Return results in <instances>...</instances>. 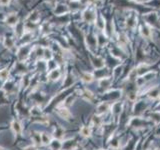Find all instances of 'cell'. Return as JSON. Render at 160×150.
<instances>
[{
	"mask_svg": "<svg viewBox=\"0 0 160 150\" xmlns=\"http://www.w3.org/2000/svg\"><path fill=\"white\" fill-rule=\"evenodd\" d=\"M127 98H128L129 101L131 102H134L136 100V98H137V93L136 92H129L128 94H127Z\"/></svg>",
	"mask_w": 160,
	"mask_h": 150,
	"instance_id": "7402d4cb",
	"label": "cell"
},
{
	"mask_svg": "<svg viewBox=\"0 0 160 150\" xmlns=\"http://www.w3.org/2000/svg\"><path fill=\"white\" fill-rule=\"evenodd\" d=\"M135 21L136 19L134 16H129V17L127 18V26L129 28H133L135 26Z\"/></svg>",
	"mask_w": 160,
	"mask_h": 150,
	"instance_id": "ffe728a7",
	"label": "cell"
},
{
	"mask_svg": "<svg viewBox=\"0 0 160 150\" xmlns=\"http://www.w3.org/2000/svg\"><path fill=\"white\" fill-rule=\"evenodd\" d=\"M109 146H110V148L113 149V150H118L120 148V140H119V138L116 137V136L112 137V139L110 140Z\"/></svg>",
	"mask_w": 160,
	"mask_h": 150,
	"instance_id": "8fae6325",
	"label": "cell"
},
{
	"mask_svg": "<svg viewBox=\"0 0 160 150\" xmlns=\"http://www.w3.org/2000/svg\"><path fill=\"white\" fill-rule=\"evenodd\" d=\"M31 139L32 141L34 142L35 145H40L42 144V141H41V134L38 132H34L33 134L31 135Z\"/></svg>",
	"mask_w": 160,
	"mask_h": 150,
	"instance_id": "5bb4252c",
	"label": "cell"
},
{
	"mask_svg": "<svg viewBox=\"0 0 160 150\" xmlns=\"http://www.w3.org/2000/svg\"><path fill=\"white\" fill-rule=\"evenodd\" d=\"M159 99H160V95H159Z\"/></svg>",
	"mask_w": 160,
	"mask_h": 150,
	"instance_id": "f1b7e54d",
	"label": "cell"
},
{
	"mask_svg": "<svg viewBox=\"0 0 160 150\" xmlns=\"http://www.w3.org/2000/svg\"><path fill=\"white\" fill-rule=\"evenodd\" d=\"M62 134H64V130H63L62 128L58 126V127L55 129V136L57 137L58 139H59V138L62 137Z\"/></svg>",
	"mask_w": 160,
	"mask_h": 150,
	"instance_id": "603a6c76",
	"label": "cell"
},
{
	"mask_svg": "<svg viewBox=\"0 0 160 150\" xmlns=\"http://www.w3.org/2000/svg\"><path fill=\"white\" fill-rule=\"evenodd\" d=\"M9 77V70L8 69H2L0 71V78L3 79V80H6L7 78Z\"/></svg>",
	"mask_w": 160,
	"mask_h": 150,
	"instance_id": "44dd1931",
	"label": "cell"
},
{
	"mask_svg": "<svg viewBox=\"0 0 160 150\" xmlns=\"http://www.w3.org/2000/svg\"><path fill=\"white\" fill-rule=\"evenodd\" d=\"M142 35L144 37H147V38H149L150 36H151V33H152V31H151V28H150L148 25L146 24V25H144L143 26V28H142Z\"/></svg>",
	"mask_w": 160,
	"mask_h": 150,
	"instance_id": "2e32d148",
	"label": "cell"
},
{
	"mask_svg": "<svg viewBox=\"0 0 160 150\" xmlns=\"http://www.w3.org/2000/svg\"><path fill=\"white\" fill-rule=\"evenodd\" d=\"M111 83H112V80L109 78V77H103L99 80V87L106 90L111 86Z\"/></svg>",
	"mask_w": 160,
	"mask_h": 150,
	"instance_id": "5b68a950",
	"label": "cell"
},
{
	"mask_svg": "<svg viewBox=\"0 0 160 150\" xmlns=\"http://www.w3.org/2000/svg\"><path fill=\"white\" fill-rule=\"evenodd\" d=\"M91 133H92V129H91L90 126H82L80 128V134L82 137L88 138L91 136Z\"/></svg>",
	"mask_w": 160,
	"mask_h": 150,
	"instance_id": "52a82bcc",
	"label": "cell"
},
{
	"mask_svg": "<svg viewBox=\"0 0 160 150\" xmlns=\"http://www.w3.org/2000/svg\"><path fill=\"white\" fill-rule=\"evenodd\" d=\"M122 108H123V105H122L120 102L116 101V102H114L113 104H111V108L110 109H111L112 114H113L114 116H116V115H119V114L121 113Z\"/></svg>",
	"mask_w": 160,
	"mask_h": 150,
	"instance_id": "277c9868",
	"label": "cell"
},
{
	"mask_svg": "<svg viewBox=\"0 0 160 150\" xmlns=\"http://www.w3.org/2000/svg\"><path fill=\"white\" fill-rule=\"evenodd\" d=\"M41 141H42V144L48 145V144H50L51 141H52V138L50 137V135H48L47 133L43 132V133H41Z\"/></svg>",
	"mask_w": 160,
	"mask_h": 150,
	"instance_id": "9a60e30c",
	"label": "cell"
},
{
	"mask_svg": "<svg viewBox=\"0 0 160 150\" xmlns=\"http://www.w3.org/2000/svg\"><path fill=\"white\" fill-rule=\"evenodd\" d=\"M83 19L87 22H93L96 19V14L93 11H91L90 9H88L83 13Z\"/></svg>",
	"mask_w": 160,
	"mask_h": 150,
	"instance_id": "8992f818",
	"label": "cell"
},
{
	"mask_svg": "<svg viewBox=\"0 0 160 150\" xmlns=\"http://www.w3.org/2000/svg\"><path fill=\"white\" fill-rule=\"evenodd\" d=\"M94 79V76L92 73H89V72H84L83 74L81 75V80L83 83H91Z\"/></svg>",
	"mask_w": 160,
	"mask_h": 150,
	"instance_id": "30bf717a",
	"label": "cell"
},
{
	"mask_svg": "<svg viewBox=\"0 0 160 150\" xmlns=\"http://www.w3.org/2000/svg\"><path fill=\"white\" fill-rule=\"evenodd\" d=\"M56 111H57V114L59 115L61 118L63 119H66V120H68L69 118H71V112L68 110L66 107L62 106V107H58L57 109H56Z\"/></svg>",
	"mask_w": 160,
	"mask_h": 150,
	"instance_id": "7a4b0ae2",
	"label": "cell"
},
{
	"mask_svg": "<svg viewBox=\"0 0 160 150\" xmlns=\"http://www.w3.org/2000/svg\"><path fill=\"white\" fill-rule=\"evenodd\" d=\"M151 120L156 125L160 123V111H155L151 114Z\"/></svg>",
	"mask_w": 160,
	"mask_h": 150,
	"instance_id": "e0dca14e",
	"label": "cell"
},
{
	"mask_svg": "<svg viewBox=\"0 0 160 150\" xmlns=\"http://www.w3.org/2000/svg\"><path fill=\"white\" fill-rule=\"evenodd\" d=\"M81 94L84 97V99L87 100V101H89V102L93 103V101L95 100V95H94L90 90H88V89H85Z\"/></svg>",
	"mask_w": 160,
	"mask_h": 150,
	"instance_id": "9c48e42d",
	"label": "cell"
},
{
	"mask_svg": "<svg viewBox=\"0 0 160 150\" xmlns=\"http://www.w3.org/2000/svg\"><path fill=\"white\" fill-rule=\"evenodd\" d=\"M4 45H5L6 48L12 49L14 47V41L10 38V37H6V38L4 39Z\"/></svg>",
	"mask_w": 160,
	"mask_h": 150,
	"instance_id": "ac0fdd59",
	"label": "cell"
},
{
	"mask_svg": "<svg viewBox=\"0 0 160 150\" xmlns=\"http://www.w3.org/2000/svg\"><path fill=\"white\" fill-rule=\"evenodd\" d=\"M100 150H104V149H100Z\"/></svg>",
	"mask_w": 160,
	"mask_h": 150,
	"instance_id": "83f0119b",
	"label": "cell"
},
{
	"mask_svg": "<svg viewBox=\"0 0 160 150\" xmlns=\"http://www.w3.org/2000/svg\"><path fill=\"white\" fill-rule=\"evenodd\" d=\"M24 150H37V149H36V147H35L34 145H29V146L25 147Z\"/></svg>",
	"mask_w": 160,
	"mask_h": 150,
	"instance_id": "d4e9b609",
	"label": "cell"
},
{
	"mask_svg": "<svg viewBox=\"0 0 160 150\" xmlns=\"http://www.w3.org/2000/svg\"><path fill=\"white\" fill-rule=\"evenodd\" d=\"M9 2H10V0H0V5L6 6L9 4Z\"/></svg>",
	"mask_w": 160,
	"mask_h": 150,
	"instance_id": "cb8c5ba5",
	"label": "cell"
},
{
	"mask_svg": "<svg viewBox=\"0 0 160 150\" xmlns=\"http://www.w3.org/2000/svg\"><path fill=\"white\" fill-rule=\"evenodd\" d=\"M92 123L95 126L99 127V126H101V124H102V119H101V117L99 115H94L92 118Z\"/></svg>",
	"mask_w": 160,
	"mask_h": 150,
	"instance_id": "d6986e66",
	"label": "cell"
},
{
	"mask_svg": "<svg viewBox=\"0 0 160 150\" xmlns=\"http://www.w3.org/2000/svg\"><path fill=\"white\" fill-rule=\"evenodd\" d=\"M92 64L96 69H100L104 66V60H103L102 58H100L99 56H96V57L93 59Z\"/></svg>",
	"mask_w": 160,
	"mask_h": 150,
	"instance_id": "4fadbf2b",
	"label": "cell"
},
{
	"mask_svg": "<svg viewBox=\"0 0 160 150\" xmlns=\"http://www.w3.org/2000/svg\"><path fill=\"white\" fill-rule=\"evenodd\" d=\"M5 22L7 25H9V26H15V25L18 23V16L16 15L15 13L9 14V15L5 18Z\"/></svg>",
	"mask_w": 160,
	"mask_h": 150,
	"instance_id": "3957f363",
	"label": "cell"
},
{
	"mask_svg": "<svg viewBox=\"0 0 160 150\" xmlns=\"http://www.w3.org/2000/svg\"><path fill=\"white\" fill-rule=\"evenodd\" d=\"M0 150H3V148H2V147H0Z\"/></svg>",
	"mask_w": 160,
	"mask_h": 150,
	"instance_id": "484cf974",
	"label": "cell"
},
{
	"mask_svg": "<svg viewBox=\"0 0 160 150\" xmlns=\"http://www.w3.org/2000/svg\"><path fill=\"white\" fill-rule=\"evenodd\" d=\"M11 128H12L13 132L15 133V134H20L21 130H22V126H21L19 121H17V120L12 121V123H11Z\"/></svg>",
	"mask_w": 160,
	"mask_h": 150,
	"instance_id": "7c38bea8",
	"label": "cell"
},
{
	"mask_svg": "<svg viewBox=\"0 0 160 150\" xmlns=\"http://www.w3.org/2000/svg\"><path fill=\"white\" fill-rule=\"evenodd\" d=\"M111 108V104H109L108 102L104 101V102H101L98 104L97 106V111H96V115H103V114L107 113L108 111Z\"/></svg>",
	"mask_w": 160,
	"mask_h": 150,
	"instance_id": "6da1fadb",
	"label": "cell"
},
{
	"mask_svg": "<svg viewBox=\"0 0 160 150\" xmlns=\"http://www.w3.org/2000/svg\"><path fill=\"white\" fill-rule=\"evenodd\" d=\"M60 76H61V72H60V70L57 68L52 69L48 74L49 79H50V80H53V81L58 80V79L60 78Z\"/></svg>",
	"mask_w": 160,
	"mask_h": 150,
	"instance_id": "ba28073f",
	"label": "cell"
},
{
	"mask_svg": "<svg viewBox=\"0 0 160 150\" xmlns=\"http://www.w3.org/2000/svg\"><path fill=\"white\" fill-rule=\"evenodd\" d=\"M155 150H160V148H156V149H155Z\"/></svg>",
	"mask_w": 160,
	"mask_h": 150,
	"instance_id": "4316f807",
	"label": "cell"
}]
</instances>
